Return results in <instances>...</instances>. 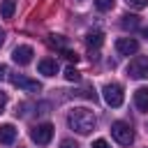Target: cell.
Returning <instances> with one entry per match:
<instances>
[{
	"instance_id": "1",
	"label": "cell",
	"mask_w": 148,
	"mask_h": 148,
	"mask_svg": "<svg viewBox=\"0 0 148 148\" xmlns=\"http://www.w3.org/2000/svg\"><path fill=\"white\" fill-rule=\"evenodd\" d=\"M67 125H69L74 132H79V134H90V132L95 130V125H97V116H95L90 109H86V106H76V109L69 111Z\"/></svg>"
},
{
	"instance_id": "2",
	"label": "cell",
	"mask_w": 148,
	"mask_h": 148,
	"mask_svg": "<svg viewBox=\"0 0 148 148\" xmlns=\"http://www.w3.org/2000/svg\"><path fill=\"white\" fill-rule=\"evenodd\" d=\"M111 136L120 143V146H130L134 141V132H132V125L125 123V120H116L111 125Z\"/></svg>"
},
{
	"instance_id": "3",
	"label": "cell",
	"mask_w": 148,
	"mask_h": 148,
	"mask_svg": "<svg viewBox=\"0 0 148 148\" xmlns=\"http://www.w3.org/2000/svg\"><path fill=\"white\" fill-rule=\"evenodd\" d=\"M102 95H104V102H106L111 109H118V106L123 104V99H125L120 83H106L104 90H102Z\"/></svg>"
},
{
	"instance_id": "4",
	"label": "cell",
	"mask_w": 148,
	"mask_h": 148,
	"mask_svg": "<svg viewBox=\"0 0 148 148\" xmlns=\"http://www.w3.org/2000/svg\"><path fill=\"white\" fill-rule=\"evenodd\" d=\"M127 74L132 79H148V56H136L127 65Z\"/></svg>"
},
{
	"instance_id": "5",
	"label": "cell",
	"mask_w": 148,
	"mask_h": 148,
	"mask_svg": "<svg viewBox=\"0 0 148 148\" xmlns=\"http://www.w3.org/2000/svg\"><path fill=\"white\" fill-rule=\"evenodd\" d=\"M51 136H53V125H51V123L35 125V127L30 130V139H32L35 143H39V146H46V143L51 141Z\"/></svg>"
},
{
	"instance_id": "6",
	"label": "cell",
	"mask_w": 148,
	"mask_h": 148,
	"mask_svg": "<svg viewBox=\"0 0 148 148\" xmlns=\"http://www.w3.org/2000/svg\"><path fill=\"white\" fill-rule=\"evenodd\" d=\"M9 81H12V86H16V88H21V90H28V92H39V90H42V86H39L37 81H32V79H28V76H23V74H12Z\"/></svg>"
},
{
	"instance_id": "7",
	"label": "cell",
	"mask_w": 148,
	"mask_h": 148,
	"mask_svg": "<svg viewBox=\"0 0 148 148\" xmlns=\"http://www.w3.org/2000/svg\"><path fill=\"white\" fill-rule=\"evenodd\" d=\"M32 56H35V51H32V46H28V44H21V46H16V49L12 51V60H14L16 65H28V62L32 60Z\"/></svg>"
},
{
	"instance_id": "8",
	"label": "cell",
	"mask_w": 148,
	"mask_h": 148,
	"mask_svg": "<svg viewBox=\"0 0 148 148\" xmlns=\"http://www.w3.org/2000/svg\"><path fill=\"white\" fill-rule=\"evenodd\" d=\"M116 51H118L120 56H132V53L139 51V42H136L134 37H120V39L116 42Z\"/></svg>"
},
{
	"instance_id": "9",
	"label": "cell",
	"mask_w": 148,
	"mask_h": 148,
	"mask_svg": "<svg viewBox=\"0 0 148 148\" xmlns=\"http://www.w3.org/2000/svg\"><path fill=\"white\" fill-rule=\"evenodd\" d=\"M37 69H39V74H44V76H56V74H58V62H56L53 58H42L39 65H37Z\"/></svg>"
},
{
	"instance_id": "10",
	"label": "cell",
	"mask_w": 148,
	"mask_h": 148,
	"mask_svg": "<svg viewBox=\"0 0 148 148\" xmlns=\"http://www.w3.org/2000/svg\"><path fill=\"white\" fill-rule=\"evenodd\" d=\"M134 104L139 111H146L148 113V86H141L134 90Z\"/></svg>"
},
{
	"instance_id": "11",
	"label": "cell",
	"mask_w": 148,
	"mask_h": 148,
	"mask_svg": "<svg viewBox=\"0 0 148 148\" xmlns=\"http://www.w3.org/2000/svg\"><path fill=\"white\" fill-rule=\"evenodd\" d=\"M14 139H16V127H14L12 123L0 125V143L9 146V143H14Z\"/></svg>"
},
{
	"instance_id": "12",
	"label": "cell",
	"mask_w": 148,
	"mask_h": 148,
	"mask_svg": "<svg viewBox=\"0 0 148 148\" xmlns=\"http://www.w3.org/2000/svg\"><path fill=\"white\" fill-rule=\"evenodd\" d=\"M102 42H104V35H102L99 30H90V32L86 35V44H88L90 49H99Z\"/></svg>"
},
{
	"instance_id": "13",
	"label": "cell",
	"mask_w": 148,
	"mask_h": 148,
	"mask_svg": "<svg viewBox=\"0 0 148 148\" xmlns=\"http://www.w3.org/2000/svg\"><path fill=\"white\" fill-rule=\"evenodd\" d=\"M14 9H16V0H2V5H0L2 18H12L14 16Z\"/></svg>"
},
{
	"instance_id": "14",
	"label": "cell",
	"mask_w": 148,
	"mask_h": 148,
	"mask_svg": "<svg viewBox=\"0 0 148 148\" xmlns=\"http://www.w3.org/2000/svg\"><path fill=\"white\" fill-rule=\"evenodd\" d=\"M136 25H139V16H134V14H125V16H123V28L134 30Z\"/></svg>"
},
{
	"instance_id": "15",
	"label": "cell",
	"mask_w": 148,
	"mask_h": 148,
	"mask_svg": "<svg viewBox=\"0 0 148 148\" xmlns=\"http://www.w3.org/2000/svg\"><path fill=\"white\" fill-rule=\"evenodd\" d=\"M49 44L56 46V49H60V51H65V37H60V35H51L49 37Z\"/></svg>"
},
{
	"instance_id": "16",
	"label": "cell",
	"mask_w": 148,
	"mask_h": 148,
	"mask_svg": "<svg viewBox=\"0 0 148 148\" xmlns=\"http://www.w3.org/2000/svg\"><path fill=\"white\" fill-rule=\"evenodd\" d=\"M113 5H116V0H95V7L99 12H109V9H113Z\"/></svg>"
},
{
	"instance_id": "17",
	"label": "cell",
	"mask_w": 148,
	"mask_h": 148,
	"mask_svg": "<svg viewBox=\"0 0 148 148\" xmlns=\"http://www.w3.org/2000/svg\"><path fill=\"white\" fill-rule=\"evenodd\" d=\"M65 79H67V81H74V83H76V81H81V74H79V72H76V69H74V67L69 65V67L65 69Z\"/></svg>"
},
{
	"instance_id": "18",
	"label": "cell",
	"mask_w": 148,
	"mask_h": 148,
	"mask_svg": "<svg viewBox=\"0 0 148 148\" xmlns=\"http://www.w3.org/2000/svg\"><path fill=\"white\" fill-rule=\"evenodd\" d=\"M127 5L132 9H146L148 7V0H127Z\"/></svg>"
},
{
	"instance_id": "19",
	"label": "cell",
	"mask_w": 148,
	"mask_h": 148,
	"mask_svg": "<svg viewBox=\"0 0 148 148\" xmlns=\"http://www.w3.org/2000/svg\"><path fill=\"white\" fill-rule=\"evenodd\" d=\"M90 148H111V146H109V143H106V141H104V139H95V141H92V146H90Z\"/></svg>"
},
{
	"instance_id": "20",
	"label": "cell",
	"mask_w": 148,
	"mask_h": 148,
	"mask_svg": "<svg viewBox=\"0 0 148 148\" xmlns=\"http://www.w3.org/2000/svg\"><path fill=\"white\" fill-rule=\"evenodd\" d=\"M60 148H79V143H76V141H72V139H65V141L60 143Z\"/></svg>"
},
{
	"instance_id": "21",
	"label": "cell",
	"mask_w": 148,
	"mask_h": 148,
	"mask_svg": "<svg viewBox=\"0 0 148 148\" xmlns=\"http://www.w3.org/2000/svg\"><path fill=\"white\" fill-rule=\"evenodd\" d=\"M62 56H65V58H67V60H74V62H76V60H79V56H76V53H74V51H67V49H65V51H62Z\"/></svg>"
},
{
	"instance_id": "22",
	"label": "cell",
	"mask_w": 148,
	"mask_h": 148,
	"mask_svg": "<svg viewBox=\"0 0 148 148\" xmlns=\"http://www.w3.org/2000/svg\"><path fill=\"white\" fill-rule=\"evenodd\" d=\"M5 104H7V95L0 90V113H2V109H5Z\"/></svg>"
},
{
	"instance_id": "23",
	"label": "cell",
	"mask_w": 148,
	"mask_h": 148,
	"mask_svg": "<svg viewBox=\"0 0 148 148\" xmlns=\"http://www.w3.org/2000/svg\"><path fill=\"white\" fill-rule=\"evenodd\" d=\"M0 79H7V65H0Z\"/></svg>"
},
{
	"instance_id": "24",
	"label": "cell",
	"mask_w": 148,
	"mask_h": 148,
	"mask_svg": "<svg viewBox=\"0 0 148 148\" xmlns=\"http://www.w3.org/2000/svg\"><path fill=\"white\" fill-rule=\"evenodd\" d=\"M2 44H5V32L0 30V46H2Z\"/></svg>"
}]
</instances>
